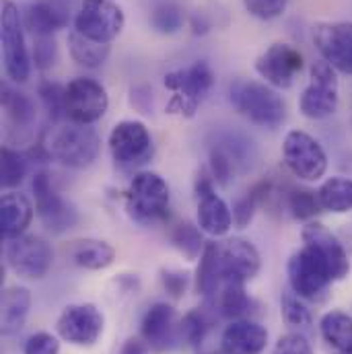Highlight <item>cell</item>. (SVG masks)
Returning a JSON list of instances; mask_svg holds the SVG:
<instances>
[{"label": "cell", "mask_w": 352, "mask_h": 354, "mask_svg": "<svg viewBox=\"0 0 352 354\" xmlns=\"http://www.w3.org/2000/svg\"><path fill=\"white\" fill-rule=\"evenodd\" d=\"M340 354H352V353H340Z\"/></svg>", "instance_id": "47"}, {"label": "cell", "mask_w": 352, "mask_h": 354, "mask_svg": "<svg viewBox=\"0 0 352 354\" xmlns=\"http://www.w3.org/2000/svg\"><path fill=\"white\" fill-rule=\"evenodd\" d=\"M23 23L33 37L54 35L56 31L68 27L71 10L62 0H35L27 6Z\"/></svg>", "instance_id": "22"}, {"label": "cell", "mask_w": 352, "mask_h": 354, "mask_svg": "<svg viewBox=\"0 0 352 354\" xmlns=\"http://www.w3.org/2000/svg\"><path fill=\"white\" fill-rule=\"evenodd\" d=\"M161 284L163 288L174 297L179 299L185 295V288H187V274L185 272H179V270H161Z\"/></svg>", "instance_id": "44"}, {"label": "cell", "mask_w": 352, "mask_h": 354, "mask_svg": "<svg viewBox=\"0 0 352 354\" xmlns=\"http://www.w3.org/2000/svg\"><path fill=\"white\" fill-rule=\"evenodd\" d=\"M66 252L75 264L85 270H105L115 260V250L101 239H77Z\"/></svg>", "instance_id": "25"}, {"label": "cell", "mask_w": 352, "mask_h": 354, "mask_svg": "<svg viewBox=\"0 0 352 354\" xmlns=\"http://www.w3.org/2000/svg\"><path fill=\"white\" fill-rule=\"evenodd\" d=\"M33 64L39 71H48L56 64L58 60V46L54 35H44V37H33Z\"/></svg>", "instance_id": "39"}, {"label": "cell", "mask_w": 352, "mask_h": 354, "mask_svg": "<svg viewBox=\"0 0 352 354\" xmlns=\"http://www.w3.org/2000/svg\"><path fill=\"white\" fill-rule=\"evenodd\" d=\"M105 328L103 313L93 303H75L66 305L56 319L58 336L81 348H91L99 342Z\"/></svg>", "instance_id": "13"}, {"label": "cell", "mask_w": 352, "mask_h": 354, "mask_svg": "<svg viewBox=\"0 0 352 354\" xmlns=\"http://www.w3.org/2000/svg\"><path fill=\"white\" fill-rule=\"evenodd\" d=\"M33 218V206L31 202L17 192L6 189L0 200V229L6 239L19 237L27 231Z\"/></svg>", "instance_id": "23"}, {"label": "cell", "mask_w": 352, "mask_h": 354, "mask_svg": "<svg viewBox=\"0 0 352 354\" xmlns=\"http://www.w3.org/2000/svg\"><path fill=\"white\" fill-rule=\"evenodd\" d=\"M109 153L115 165L124 169L138 167L153 157V136L138 120H122L109 132Z\"/></svg>", "instance_id": "8"}, {"label": "cell", "mask_w": 352, "mask_h": 354, "mask_svg": "<svg viewBox=\"0 0 352 354\" xmlns=\"http://www.w3.org/2000/svg\"><path fill=\"white\" fill-rule=\"evenodd\" d=\"M219 260H221V272H223V284L225 282L246 284L254 280L262 268V258L256 245L239 237L219 243Z\"/></svg>", "instance_id": "17"}, {"label": "cell", "mask_w": 352, "mask_h": 354, "mask_svg": "<svg viewBox=\"0 0 352 354\" xmlns=\"http://www.w3.org/2000/svg\"><path fill=\"white\" fill-rule=\"evenodd\" d=\"M4 258L8 268L29 280L44 278L54 264V252L48 241L37 235H19L6 239Z\"/></svg>", "instance_id": "9"}, {"label": "cell", "mask_w": 352, "mask_h": 354, "mask_svg": "<svg viewBox=\"0 0 352 354\" xmlns=\"http://www.w3.org/2000/svg\"><path fill=\"white\" fill-rule=\"evenodd\" d=\"M68 50L71 56L77 64L85 66V68H99L105 64L107 56H109V44H99L93 41L85 35H81L79 31H71L68 33Z\"/></svg>", "instance_id": "31"}, {"label": "cell", "mask_w": 352, "mask_h": 354, "mask_svg": "<svg viewBox=\"0 0 352 354\" xmlns=\"http://www.w3.org/2000/svg\"><path fill=\"white\" fill-rule=\"evenodd\" d=\"M208 328H210V322L206 313L200 309H192L179 322V340L189 348H198L204 342Z\"/></svg>", "instance_id": "33"}, {"label": "cell", "mask_w": 352, "mask_h": 354, "mask_svg": "<svg viewBox=\"0 0 352 354\" xmlns=\"http://www.w3.org/2000/svg\"><path fill=\"white\" fill-rule=\"evenodd\" d=\"M107 107V91L95 79L79 77L64 87V115L75 124L91 126L99 122L105 115Z\"/></svg>", "instance_id": "12"}, {"label": "cell", "mask_w": 352, "mask_h": 354, "mask_svg": "<svg viewBox=\"0 0 352 354\" xmlns=\"http://www.w3.org/2000/svg\"><path fill=\"white\" fill-rule=\"evenodd\" d=\"M183 23H185V12L174 2L157 4L151 12V27L161 35H174L179 29H183Z\"/></svg>", "instance_id": "35"}, {"label": "cell", "mask_w": 352, "mask_h": 354, "mask_svg": "<svg viewBox=\"0 0 352 354\" xmlns=\"http://www.w3.org/2000/svg\"><path fill=\"white\" fill-rule=\"evenodd\" d=\"M303 66H305L303 54L295 46L282 41L272 44L256 60V73L274 88L293 87Z\"/></svg>", "instance_id": "15"}, {"label": "cell", "mask_w": 352, "mask_h": 354, "mask_svg": "<svg viewBox=\"0 0 352 354\" xmlns=\"http://www.w3.org/2000/svg\"><path fill=\"white\" fill-rule=\"evenodd\" d=\"M27 176V161L25 157L10 149V147H2L0 153V183L4 189H12L17 187Z\"/></svg>", "instance_id": "34"}, {"label": "cell", "mask_w": 352, "mask_h": 354, "mask_svg": "<svg viewBox=\"0 0 352 354\" xmlns=\"http://www.w3.org/2000/svg\"><path fill=\"white\" fill-rule=\"evenodd\" d=\"M126 210L132 221L145 227L163 223L169 216V185L155 171H140L128 185Z\"/></svg>", "instance_id": "2"}, {"label": "cell", "mask_w": 352, "mask_h": 354, "mask_svg": "<svg viewBox=\"0 0 352 354\" xmlns=\"http://www.w3.org/2000/svg\"><path fill=\"white\" fill-rule=\"evenodd\" d=\"M31 309V292L25 286H8L2 292L0 332L2 336H15L27 322Z\"/></svg>", "instance_id": "24"}, {"label": "cell", "mask_w": 352, "mask_h": 354, "mask_svg": "<svg viewBox=\"0 0 352 354\" xmlns=\"http://www.w3.org/2000/svg\"><path fill=\"white\" fill-rule=\"evenodd\" d=\"M252 305H254V301L248 297L246 286L239 282H225L221 286V290L216 292V307H219L221 315H225L233 322L248 319Z\"/></svg>", "instance_id": "30"}, {"label": "cell", "mask_w": 352, "mask_h": 354, "mask_svg": "<svg viewBox=\"0 0 352 354\" xmlns=\"http://www.w3.org/2000/svg\"><path fill=\"white\" fill-rule=\"evenodd\" d=\"M120 354H151V346L145 342V338H128Z\"/></svg>", "instance_id": "45"}, {"label": "cell", "mask_w": 352, "mask_h": 354, "mask_svg": "<svg viewBox=\"0 0 352 354\" xmlns=\"http://www.w3.org/2000/svg\"><path fill=\"white\" fill-rule=\"evenodd\" d=\"M196 286L198 292L204 297H216V292L223 286V272H221V260H219V243H206L200 264L196 272Z\"/></svg>", "instance_id": "27"}, {"label": "cell", "mask_w": 352, "mask_h": 354, "mask_svg": "<svg viewBox=\"0 0 352 354\" xmlns=\"http://www.w3.org/2000/svg\"><path fill=\"white\" fill-rule=\"evenodd\" d=\"M46 149L50 157H54L64 167L85 169L97 159L101 140L91 126L71 122L66 126H58L52 130V134L46 140Z\"/></svg>", "instance_id": "3"}, {"label": "cell", "mask_w": 352, "mask_h": 354, "mask_svg": "<svg viewBox=\"0 0 352 354\" xmlns=\"http://www.w3.org/2000/svg\"><path fill=\"white\" fill-rule=\"evenodd\" d=\"M280 313H282V319L286 322V326H290V328H307V326H311V313L305 307V303L301 301V297L295 295V292H284L282 295Z\"/></svg>", "instance_id": "36"}, {"label": "cell", "mask_w": 352, "mask_h": 354, "mask_svg": "<svg viewBox=\"0 0 352 354\" xmlns=\"http://www.w3.org/2000/svg\"><path fill=\"white\" fill-rule=\"evenodd\" d=\"M288 210L295 218L299 221H309L313 218L315 214L322 212V206H319V200H317V194L315 192H309V189H293L290 196H288Z\"/></svg>", "instance_id": "37"}, {"label": "cell", "mask_w": 352, "mask_h": 354, "mask_svg": "<svg viewBox=\"0 0 352 354\" xmlns=\"http://www.w3.org/2000/svg\"><path fill=\"white\" fill-rule=\"evenodd\" d=\"M309 85L305 87L299 109L309 120H326L338 109V77L336 68L324 58L313 62L309 68Z\"/></svg>", "instance_id": "7"}, {"label": "cell", "mask_w": 352, "mask_h": 354, "mask_svg": "<svg viewBox=\"0 0 352 354\" xmlns=\"http://www.w3.org/2000/svg\"><path fill=\"white\" fill-rule=\"evenodd\" d=\"M210 171H212V179L221 185H229L231 177H233V161L231 155L216 147L210 151Z\"/></svg>", "instance_id": "42"}, {"label": "cell", "mask_w": 352, "mask_h": 354, "mask_svg": "<svg viewBox=\"0 0 352 354\" xmlns=\"http://www.w3.org/2000/svg\"><path fill=\"white\" fill-rule=\"evenodd\" d=\"M192 29H194V33L196 35H204L208 29H210V21L204 17V12H196L194 17H192Z\"/></svg>", "instance_id": "46"}, {"label": "cell", "mask_w": 352, "mask_h": 354, "mask_svg": "<svg viewBox=\"0 0 352 354\" xmlns=\"http://www.w3.org/2000/svg\"><path fill=\"white\" fill-rule=\"evenodd\" d=\"M313 44L328 64L352 77V21L317 23Z\"/></svg>", "instance_id": "16"}, {"label": "cell", "mask_w": 352, "mask_h": 354, "mask_svg": "<svg viewBox=\"0 0 352 354\" xmlns=\"http://www.w3.org/2000/svg\"><path fill=\"white\" fill-rule=\"evenodd\" d=\"M268 346V330L252 319L231 322L221 336L223 354H262Z\"/></svg>", "instance_id": "21"}, {"label": "cell", "mask_w": 352, "mask_h": 354, "mask_svg": "<svg viewBox=\"0 0 352 354\" xmlns=\"http://www.w3.org/2000/svg\"><path fill=\"white\" fill-rule=\"evenodd\" d=\"M140 336L155 353H167L179 340L176 309L167 303H155L147 309L140 322Z\"/></svg>", "instance_id": "19"}, {"label": "cell", "mask_w": 352, "mask_h": 354, "mask_svg": "<svg viewBox=\"0 0 352 354\" xmlns=\"http://www.w3.org/2000/svg\"><path fill=\"white\" fill-rule=\"evenodd\" d=\"M322 338L338 353H352V317L344 311H330L319 322Z\"/></svg>", "instance_id": "29"}, {"label": "cell", "mask_w": 352, "mask_h": 354, "mask_svg": "<svg viewBox=\"0 0 352 354\" xmlns=\"http://www.w3.org/2000/svg\"><path fill=\"white\" fill-rule=\"evenodd\" d=\"M229 99L243 118L268 130L278 128L286 118L284 99L268 83L237 81L229 88Z\"/></svg>", "instance_id": "1"}, {"label": "cell", "mask_w": 352, "mask_h": 354, "mask_svg": "<svg viewBox=\"0 0 352 354\" xmlns=\"http://www.w3.org/2000/svg\"><path fill=\"white\" fill-rule=\"evenodd\" d=\"M212 85H214V73L202 60L194 62L187 68L169 73L165 77V87L174 95L172 101L167 103V111L179 113L183 118H194L198 105L210 93Z\"/></svg>", "instance_id": "4"}, {"label": "cell", "mask_w": 352, "mask_h": 354, "mask_svg": "<svg viewBox=\"0 0 352 354\" xmlns=\"http://www.w3.org/2000/svg\"><path fill=\"white\" fill-rule=\"evenodd\" d=\"M23 354H60V340L50 332H35L25 340Z\"/></svg>", "instance_id": "41"}, {"label": "cell", "mask_w": 352, "mask_h": 354, "mask_svg": "<svg viewBox=\"0 0 352 354\" xmlns=\"http://www.w3.org/2000/svg\"><path fill=\"white\" fill-rule=\"evenodd\" d=\"M272 354H313L311 344L301 334H284L278 338Z\"/></svg>", "instance_id": "43"}, {"label": "cell", "mask_w": 352, "mask_h": 354, "mask_svg": "<svg viewBox=\"0 0 352 354\" xmlns=\"http://www.w3.org/2000/svg\"><path fill=\"white\" fill-rule=\"evenodd\" d=\"M31 189L35 196V212L44 227L52 233H66L79 223V214L73 204H68L58 189L54 187L52 179L46 171H37Z\"/></svg>", "instance_id": "14"}, {"label": "cell", "mask_w": 352, "mask_h": 354, "mask_svg": "<svg viewBox=\"0 0 352 354\" xmlns=\"http://www.w3.org/2000/svg\"><path fill=\"white\" fill-rule=\"evenodd\" d=\"M243 6L252 17L260 21H272L286 10L288 0H243Z\"/></svg>", "instance_id": "40"}, {"label": "cell", "mask_w": 352, "mask_h": 354, "mask_svg": "<svg viewBox=\"0 0 352 354\" xmlns=\"http://www.w3.org/2000/svg\"><path fill=\"white\" fill-rule=\"evenodd\" d=\"M301 237H303L305 245L313 248L328 262L334 282L336 280H344L351 274V260H349L346 250L342 248L338 237L332 231H328L322 223L305 225Z\"/></svg>", "instance_id": "20"}, {"label": "cell", "mask_w": 352, "mask_h": 354, "mask_svg": "<svg viewBox=\"0 0 352 354\" xmlns=\"http://www.w3.org/2000/svg\"><path fill=\"white\" fill-rule=\"evenodd\" d=\"M23 27L25 23L19 15V8L10 0H4L2 12H0L2 62H4L6 77L17 85L27 83L31 75V58H29V50L25 44Z\"/></svg>", "instance_id": "5"}, {"label": "cell", "mask_w": 352, "mask_h": 354, "mask_svg": "<svg viewBox=\"0 0 352 354\" xmlns=\"http://www.w3.org/2000/svg\"><path fill=\"white\" fill-rule=\"evenodd\" d=\"M126 17L113 0H83L75 17V31L93 41L109 44L124 29Z\"/></svg>", "instance_id": "11"}, {"label": "cell", "mask_w": 352, "mask_h": 354, "mask_svg": "<svg viewBox=\"0 0 352 354\" xmlns=\"http://www.w3.org/2000/svg\"><path fill=\"white\" fill-rule=\"evenodd\" d=\"M2 109H4L6 122L12 130L33 128L35 118H37V109H35V103L29 95L4 85L2 87Z\"/></svg>", "instance_id": "26"}, {"label": "cell", "mask_w": 352, "mask_h": 354, "mask_svg": "<svg viewBox=\"0 0 352 354\" xmlns=\"http://www.w3.org/2000/svg\"><path fill=\"white\" fill-rule=\"evenodd\" d=\"M196 196H198V227L212 237L227 235L233 227V210L214 192L212 179L206 174H200V177L196 179Z\"/></svg>", "instance_id": "18"}, {"label": "cell", "mask_w": 352, "mask_h": 354, "mask_svg": "<svg viewBox=\"0 0 352 354\" xmlns=\"http://www.w3.org/2000/svg\"><path fill=\"white\" fill-rule=\"evenodd\" d=\"M172 243L176 248L177 252L187 258V260H196L202 256L206 243L202 239V229H198L196 225L192 223H181L177 225L172 233Z\"/></svg>", "instance_id": "32"}, {"label": "cell", "mask_w": 352, "mask_h": 354, "mask_svg": "<svg viewBox=\"0 0 352 354\" xmlns=\"http://www.w3.org/2000/svg\"><path fill=\"white\" fill-rule=\"evenodd\" d=\"M37 95L46 107V113L50 118V122H58L60 115H64V87H60L58 83L46 81L37 88Z\"/></svg>", "instance_id": "38"}, {"label": "cell", "mask_w": 352, "mask_h": 354, "mask_svg": "<svg viewBox=\"0 0 352 354\" xmlns=\"http://www.w3.org/2000/svg\"><path fill=\"white\" fill-rule=\"evenodd\" d=\"M282 159L288 171L303 181H317L328 171L324 147L303 130H290L282 142Z\"/></svg>", "instance_id": "6"}, {"label": "cell", "mask_w": 352, "mask_h": 354, "mask_svg": "<svg viewBox=\"0 0 352 354\" xmlns=\"http://www.w3.org/2000/svg\"><path fill=\"white\" fill-rule=\"evenodd\" d=\"M286 272L293 292L301 299H317L334 282L328 262L309 245L290 256Z\"/></svg>", "instance_id": "10"}, {"label": "cell", "mask_w": 352, "mask_h": 354, "mask_svg": "<svg viewBox=\"0 0 352 354\" xmlns=\"http://www.w3.org/2000/svg\"><path fill=\"white\" fill-rule=\"evenodd\" d=\"M317 200L322 210L344 214L352 210V179L349 177H330L317 189Z\"/></svg>", "instance_id": "28"}]
</instances>
